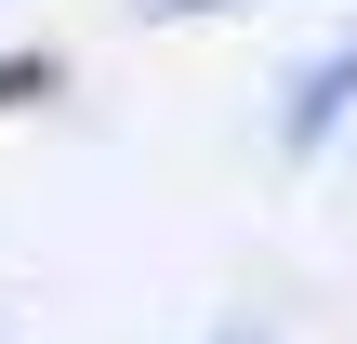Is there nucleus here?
Listing matches in <instances>:
<instances>
[{
  "mask_svg": "<svg viewBox=\"0 0 357 344\" xmlns=\"http://www.w3.org/2000/svg\"><path fill=\"white\" fill-rule=\"evenodd\" d=\"M344 93H357V53H331V66L305 80V106H291V133H331V119H344Z\"/></svg>",
  "mask_w": 357,
  "mask_h": 344,
  "instance_id": "obj_1",
  "label": "nucleus"
},
{
  "mask_svg": "<svg viewBox=\"0 0 357 344\" xmlns=\"http://www.w3.org/2000/svg\"><path fill=\"white\" fill-rule=\"evenodd\" d=\"M159 13H212V0H159Z\"/></svg>",
  "mask_w": 357,
  "mask_h": 344,
  "instance_id": "obj_2",
  "label": "nucleus"
}]
</instances>
